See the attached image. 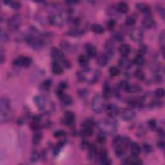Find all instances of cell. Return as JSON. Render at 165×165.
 Returning a JSON list of instances; mask_svg holds the SVG:
<instances>
[{
    "label": "cell",
    "instance_id": "obj_1",
    "mask_svg": "<svg viewBox=\"0 0 165 165\" xmlns=\"http://www.w3.org/2000/svg\"><path fill=\"white\" fill-rule=\"evenodd\" d=\"M131 145V141L126 137L118 136L113 141V146L117 157H122L126 152L128 148Z\"/></svg>",
    "mask_w": 165,
    "mask_h": 165
},
{
    "label": "cell",
    "instance_id": "obj_2",
    "mask_svg": "<svg viewBox=\"0 0 165 165\" xmlns=\"http://www.w3.org/2000/svg\"><path fill=\"white\" fill-rule=\"evenodd\" d=\"M98 126L101 132L108 135L114 134L117 129V122L112 117H110L109 119H103L99 121Z\"/></svg>",
    "mask_w": 165,
    "mask_h": 165
},
{
    "label": "cell",
    "instance_id": "obj_3",
    "mask_svg": "<svg viewBox=\"0 0 165 165\" xmlns=\"http://www.w3.org/2000/svg\"><path fill=\"white\" fill-rule=\"evenodd\" d=\"M11 102L7 97H2L0 101V122H7L11 118Z\"/></svg>",
    "mask_w": 165,
    "mask_h": 165
},
{
    "label": "cell",
    "instance_id": "obj_4",
    "mask_svg": "<svg viewBox=\"0 0 165 165\" xmlns=\"http://www.w3.org/2000/svg\"><path fill=\"white\" fill-rule=\"evenodd\" d=\"M48 21L52 25L62 26L66 21V17L62 12L57 11L50 14L48 17Z\"/></svg>",
    "mask_w": 165,
    "mask_h": 165
},
{
    "label": "cell",
    "instance_id": "obj_5",
    "mask_svg": "<svg viewBox=\"0 0 165 165\" xmlns=\"http://www.w3.org/2000/svg\"><path fill=\"white\" fill-rule=\"evenodd\" d=\"M105 108V99L103 96L100 94H97L92 101V109L96 114L102 112Z\"/></svg>",
    "mask_w": 165,
    "mask_h": 165
},
{
    "label": "cell",
    "instance_id": "obj_6",
    "mask_svg": "<svg viewBox=\"0 0 165 165\" xmlns=\"http://www.w3.org/2000/svg\"><path fill=\"white\" fill-rule=\"evenodd\" d=\"M21 24V17L20 14H14L8 20L7 26L8 29L11 31H16L20 28Z\"/></svg>",
    "mask_w": 165,
    "mask_h": 165
},
{
    "label": "cell",
    "instance_id": "obj_7",
    "mask_svg": "<svg viewBox=\"0 0 165 165\" xmlns=\"http://www.w3.org/2000/svg\"><path fill=\"white\" fill-rule=\"evenodd\" d=\"M130 37L134 42L140 43L143 39V33L141 29L135 28L130 31Z\"/></svg>",
    "mask_w": 165,
    "mask_h": 165
},
{
    "label": "cell",
    "instance_id": "obj_8",
    "mask_svg": "<svg viewBox=\"0 0 165 165\" xmlns=\"http://www.w3.org/2000/svg\"><path fill=\"white\" fill-rule=\"evenodd\" d=\"M135 112L132 108H125L121 112V116L123 120L125 121H130L134 120L135 117Z\"/></svg>",
    "mask_w": 165,
    "mask_h": 165
},
{
    "label": "cell",
    "instance_id": "obj_9",
    "mask_svg": "<svg viewBox=\"0 0 165 165\" xmlns=\"http://www.w3.org/2000/svg\"><path fill=\"white\" fill-rule=\"evenodd\" d=\"M142 25L146 29H153L156 26V22L152 17L149 15L146 16L143 20H142Z\"/></svg>",
    "mask_w": 165,
    "mask_h": 165
},
{
    "label": "cell",
    "instance_id": "obj_10",
    "mask_svg": "<svg viewBox=\"0 0 165 165\" xmlns=\"http://www.w3.org/2000/svg\"><path fill=\"white\" fill-rule=\"evenodd\" d=\"M14 64L16 67H28L31 64V59L29 57L21 56L16 59L14 62Z\"/></svg>",
    "mask_w": 165,
    "mask_h": 165
},
{
    "label": "cell",
    "instance_id": "obj_11",
    "mask_svg": "<svg viewBox=\"0 0 165 165\" xmlns=\"http://www.w3.org/2000/svg\"><path fill=\"white\" fill-rule=\"evenodd\" d=\"M75 122V116L74 114L70 112L67 111L65 113V116L63 118V123L64 124L68 126H71L74 125Z\"/></svg>",
    "mask_w": 165,
    "mask_h": 165
},
{
    "label": "cell",
    "instance_id": "obj_12",
    "mask_svg": "<svg viewBox=\"0 0 165 165\" xmlns=\"http://www.w3.org/2000/svg\"><path fill=\"white\" fill-rule=\"evenodd\" d=\"M106 112L110 117L114 118L119 114L118 107L114 104H109L106 107Z\"/></svg>",
    "mask_w": 165,
    "mask_h": 165
},
{
    "label": "cell",
    "instance_id": "obj_13",
    "mask_svg": "<svg viewBox=\"0 0 165 165\" xmlns=\"http://www.w3.org/2000/svg\"><path fill=\"white\" fill-rule=\"evenodd\" d=\"M51 56L54 59V61H63L64 59V54L62 50L56 47H53L51 49Z\"/></svg>",
    "mask_w": 165,
    "mask_h": 165
},
{
    "label": "cell",
    "instance_id": "obj_14",
    "mask_svg": "<svg viewBox=\"0 0 165 165\" xmlns=\"http://www.w3.org/2000/svg\"><path fill=\"white\" fill-rule=\"evenodd\" d=\"M104 48L107 52L108 57L112 56L115 52V45L113 40L107 41L104 44Z\"/></svg>",
    "mask_w": 165,
    "mask_h": 165
},
{
    "label": "cell",
    "instance_id": "obj_15",
    "mask_svg": "<svg viewBox=\"0 0 165 165\" xmlns=\"http://www.w3.org/2000/svg\"><path fill=\"white\" fill-rule=\"evenodd\" d=\"M86 52L87 54V56L90 58H93L97 56V49L92 44L89 43L86 45Z\"/></svg>",
    "mask_w": 165,
    "mask_h": 165
},
{
    "label": "cell",
    "instance_id": "obj_16",
    "mask_svg": "<svg viewBox=\"0 0 165 165\" xmlns=\"http://www.w3.org/2000/svg\"><path fill=\"white\" fill-rule=\"evenodd\" d=\"M123 163L124 164H143V162L141 159L137 158V156L132 155V156L124 159Z\"/></svg>",
    "mask_w": 165,
    "mask_h": 165
},
{
    "label": "cell",
    "instance_id": "obj_17",
    "mask_svg": "<svg viewBox=\"0 0 165 165\" xmlns=\"http://www.w3.org/2000/svg\"><path fill=\"white\" fill-rule=\"evenodd\" d=\"M118 65L121 68L124 69H129L132 67V63L127 58L123 57L118 61Z\"/></svg>",
    "mask_w": 165,
    "mask_h": 165
},
{
    "label": "cell",
    "instance_id": "obj_18",
    "mask_svg": "<svg viewBox=\"0 0 165 165\" xmlns=\"http://www.w3.org/2000/svg\"><path fill=\"white\" fill-rule=\"evenodd\" d=\"M119 52H120L122 57L127 58L131 52L130 46L127 44H123L121 45L120 49H119Z\"/></svg>",
    "mask_w": 165,
    "mask_h": 165
},
{
    "label": "cell",
    "instance_id": "obj_19",
    "mask_svg": "<svg viewBox=\"0 0 165 165\" xmlns=\"http://www.w3.org/2000/svg\"><path fill=\"white\" fill-rule=\"evenodd\" d=\"M136 7L139 12L141 13L144 14H146V16H148L149 14L150 13V8L149 7L148 5L143 3H137L136 5Z\"/></svg>",
    "mask_w": 165,
    "mask_h": 165
},
{
    "label": "cell",
    "instance_id": "obj_20",
    "mask_svg": "<svg viewBox=\"0 0 165 165\" xmlns=\"http://www.w3.org/2000/svg\"><path fill=\"white\" fill-rule=\"evenodd\" d=\"M112 95V90L111 89V86H110L109 84L107 82H105L103 86V98L107 99L111 98Z\"/></svg>",
    "mask_w": 165,
    "mask_h": 165
},
{
    "label": "cell",
    "instance_id": "obj_21",
    "mask_svg": "<svg viewBox=\"0 0 165 165\" xmlns=\"http://www.w3.org/2000/svg\"><path fill=\"white\" fill-rule=\"evenodd\" d=\"M52 72L55 75H60L63 73V68L58 61H54L52 65Z\"/></svg>",
    "mask_w": 165,
    "mask_h": 165
},
{
    "label": "cell",
    "instance_id": "obj_22",
    "mask_svg": "<svg viewBox=\"0 0 165 165\" xmlns=\"http://www.w3.org/2000/svg\"><path fill=\"white\" fill-rule=\"evenodd\" d=\"M116 10L121 14H126L129 11V8L125 2H120L117 5Z\"/></svg>",
    "mask_w": 165,
    "mask_h": 165
},
{
    "label": "cell",
    "instance_id": "obj_23",
    "mask_svg": "<svg viewBox=\"0 0 165 165\" xmlns=\"http://www.w3.org/2000/svg\"><path fill=\"white\" fill-rule=\"evenodd\" d=\"M78 61L81 67L84 68V69L88 68L89 65V58L85 55H80L78 58Z\"/></svg>",
    "mask_w": 165,
    "mask_h": 165
},
{
    "label": "cell",
    "instance_id": "obj_24",
    "mask_svg": "<svg viewBox=\"0 0 165 165\" xmlns=\"http://www.w3.org/2000/svg\"><path fill=\"white\" fill-rule=\"evenodd\" d=\"M97 62L99 65L104 67L105 65H107V64L108 62V57L107 54H100L97 58Z\"/></svg>",
    "mask_w": 165,
    "mask_h": 165
},
{
    "label": "cell",
    "instance_id": "obj_25",
    "mask_svg": "<svg viewBox=\"0 0 165 165\" xmlns=\"http://www.w3.org/2000/svg\"><path fill=\"white\" fill-rule=\"evenodd\" d=\"M59 98L61 99L62 104L65 106H69L72 104L73 100L70 95L63 94L61 96H59Z\"/></svg>",
    "mask_w": 165,
    "mask_h": 165
},
{
    "label": "cell",
    "instance_id": "obj_26",
    "mask_svg": "<svg viewBox=\"0 0 165 165\" xmlns=\"http://www.w3.org/2000/svg\"><path fill=\"white\" fill-rule=\"evenodd\" d=\"M130 146V152L132 155H134V156H137V155H139L141 152V148L138 144L131 143Z\"/></svg>",
    "mask_w": 165,
    "mask_h": 165
},
{
    "label": "cell",
    "instance_id": "obj_27",
    "mask_svg": "<svg viewBox=\"0 0 165 165\" xmlns=\"http://www.w3.org/2000/svg\"><path fill=\"white\" fill-rule=\"evenodd\" d=\"M142 90L141 86L137 84H133L131 85L130 84L129 86H128V88L127 89L126 92L128 93H138L139 92H141Z\"/></svg>",
    "mask_w": 165,
    "mask_h": 165
},
{
    "label": "cell",
    "instance_id": "obj_28",
    "mask_svg": "<svg viewBox=\"0 0 165 165\" xmlns=\"http://www.w3.org/2000/svg\"><path fill=\"white\" fill-rule=\"evenodd\" d=\"M92 127H88V126H82V128L81 129L80 134L83 137H90L93 134V130Z\"/></svg>",
    "mask_w": 165,
    "mask_h": 165
},
{
    "label": "cell",
    "instance_id": "obj_29",
    "mask_svg": "<svg viewBox=\"0 0 165 165\" xmlns=\"http://www.w3.org/2000/svg\"><path fill=\"white\" fill-rule=\"evenodd\" d=\"M67 34L70 36H73V37H78V36L83 34V31L79 29L73 28L70 30H68Z\"/></svg>",
    "mask_w": 165,
    "mask_h": 165
},
{
    "label": "cell",
    "instance_id": "obj_30",
    "mask_svg": "<svg viewBox=\"0 0 165 165\" xmlns=\"http://www.w3.org/2000/svg\"><path fill=\"white\" fill-rule=\"evenodd\" d=\"M91 30L95 34H102L104 33L103 27L99 24H93L91 26Z\"/></svg>",
    "mask_w": 165,
    "mask_h": 165
},
{
    "label": "cell",
    "instance_id": "obj_31",
    "mask_svg": "<svg viewBox=\"0 0 165 165\" xmlns=\"http://www.w3.org/2000/svg\"><path fill=\"white\" fill-rule=\"evenodd\" d=\"M3 3L10 7L14 9H16H16H19L21 6V5L20 2H15V1H5V2H3Z\"/></svg>",
    "mask_w": 165,
    "mask_h": 165
},
{
    "label": "cell",
    "instance_id": "obj_32",
    "mask_svg": "<svg viewBox=\"0 0 165 165\" xmlns=\"http://www.w3.org/2000/svg\"><path fill=\"white\" fill-rule=\"evenodd\" d=\"M144 58L141 54H138L135 57V58L133 60V63L135 64V65L141 66L144 63Z\"/></svg>",
    "mask_w": 165,
    "mask_h": 165
},
{
    "label": "cell",
    "instance_id": "obj_33",
    "mask_svg": "<svg viewBox=\"0 0 165 165\" xmlns=\"http://www.w3.org/2000/svg\"><path fill=\"white\" fill-rule=\"evenodd\" d=\"M42 137H43V135L41 132H36V134H34V135H33V143L34 145H38L41 142V141L42 140Z\"/></svg>",
    "mask_w": 165,
    "mask_h": 165
},
{
    "label": "cell",
    "instance_id": "obj_34",
    "mask_svg": "<svg viewBox=\"0 0 165 165\" xmlns=\"http://www.w3.org/2000/svg\"><path fill=\"white\" fill-rule=\"evenodd\" d=\"M134 76L137 79H138L139 80H144L145 79V74L144 72L141 69H137L135 70L134 73Z\"/></svg>",
    "mask_w": 165,
    "mask_h": 165
},
{
    "label": "cell",
    "instance_id": "obj_35",
    "mask_svg": "<svg viewBox=\"0 0 165 165\" xmlns=\"http://www.w3.org/2000/svg\"><path fill=\"white\" fill-rule=\"evenodd\" d=\"M112 38L113 41H116L117 42H122V41H123V40L125 39L124 36L120 33H114L112 36Z\"/></svg>",
    "mask_w": 165,
    "mask_h": 165
},
{
    "label": "cell",
    "instance_id": "obj_36",
    "mask_svg": "<svg viewBox=\"0 0 165 165\" xmlns=\"http://www.w3.org/2000/svg\"><path fill=\"white\" fill-rule=\"evenodd\" d=\"M110 74L113 77H116L117 76L120 74V68L116 67H112L109 70Z\"/></svg>",
    "mask_w": 165,
    "mask_h": 165
},
{
    "label": "cell",
    "instance_id": "obj_37",
    "mask_svg": "<svg viewBox=\"0 0 165 165\" xmlns=\"http://www.w3.org/2000/svg\"><path fill=\"white\" fill-rule=\"evenodd\" d=\"M164 36H165L164 32L163 30L159 35V43H160V46H161V47L163 53L164 52V41H165Z\"/></svg>",
    "mask_w": 165,
    "mask_h": 165
},
{
    "label": "cell",
    "instance_id": "obj_38",
    "mask_svg": "<svg viewBox=\"0 0 165 165\" xmlns=\"http://www.w3.org/2000/svg\"><path fill=\"white\" fill-rule=\"evenodd\" d=\"M165 92L163 89H158L155 91L154 95L157 98H161L164 96Z\"/></svg>",
    "mask_w": 165,
    "mask_h": 165
},
{
    "label": "cell",
    "instance_id": "obj_39",
    "mask_svg": "<svg viewBox=\"0 0 165 165\" xmlns=\"http://www.w3.org/2000/svg\"><path fill=\"white\" fill-rule=\"evenodd\" d=\"M106 134H104V133L103 132H101L100 134L98 135L97 137V140H98V142H99V143H101V144H104L105 142H106L107 141V138H106V135H105Z\"/></svg>",
    "mask_w": 165,
    "mask_h": 165
},
{
    "label": "cell",
    "instance_id": "obj_40",
    "mask_svg": "<svg viewBox=\"0 0 165 165\" xmlns=\"http://www.w3.org/2000/svg\"><path fill=\"white\" fill-rule=\"evenodd\" d=\"M135 24V19L132 16L128 17L126 20V25L127 26H133Z\"/></svg>",
    "mask_w": 165,
    "mask_h": 165
},
{
    "label": "cell",
    "instance_id": "obj_41",
    "mask_svg": "<svg viewBox=\"0 0 165 165\" xmlns=\"http://www.w3.org/2000/svg\"><path fill=\"white\" fill-rule=\"evenodd\" d=\"M8 39V36L5 33V32H3V30L1 31V42L2 43H6Z\"/></svg>",
    "mask_w": 165,
    "mask_h": 165
},
{
    "label": "cell",
    "instance_id": "obj_42",
    "mask_svg": "<svg viewBox=\"0 0 165 165\" xmlns=\"http://www.w3.org/2000/svg\"><path fill=\"white\" fill-rule=\"evenodd\" d=\"M116 21L115 20H110L107 23V27L109 29H113L116 26Z\"/></svg>",
    "mask_w": 165,
    "mask_h": 165
},
{
    "label": "cell",
    "instance_id": "obj_43",
    "mask_svg": "<svg viewBox=\"0 0 165 165\" xmlns=\"http://www.w3.org/2000/svg\"><path fill=\"white\" fill-rule=\"evenodd\" d=\"M65 135V132L63 131V130H58L54 133V136L56 137H62Z\"/></svg>",
    "mask_w": 165,
    "mask_h": 165
},
{
    "label": "cell",
    "instance_id": "obj_44",
    "mask_svg": "<svg viewBox=\"0 0 165 165\" xmlns=\"http://www.w3.org/2000/svg\"><path fill=\"white\" fill-rule=\"evenodd\" d=\"M78 94L79 95V96L81 98H85L88 94V92H87V91L85 90H81L78 92Z\"/></svg>",
    "mask_w": 165,
    "mask_h": 165
},
{
    "label": "cell",
    "instance_id": "obj_45",
    "mask_svg": "<svg viewBox=\"0 0 165 165\" xmlns=\"http://www.w3.org/2000/svg\"><path fill=\"white\" fill-rule=\"evenodd\" d=\"M146 47L144 45L141 46L139 50V54H141V55H142V56H143L144 54L146 53Z\"/></svg>",
    "mask_w": 165,
    "mask_h": 165
},
{
    "label": "cell",
    "instance_id": "obj_46",
    "mask_svg": "<svg viewBox=\"0 0 165 165\" xmlns=\"http://www.w3.org/2000/svg\"><path fill=\"white\" fill-rule=\"evenodd\" d=\"M143 148H144V150L146 151V152H150L151 151H152V146H151L149 145H147V144L143 146Z\"/></svg>",
    "mask_w": 165,
    "mask_h": 165
},
{
    "label": "cell",
    "instance_id": "obj_47",
    "mask_svg": "<svg viewBox=\"0 0 165 165\" xmlns=\"http://www.w3.org/2000/svg\"><path fill=\"white\" fill-rule=\"evenodd\" d=\"M149 124V126L151 128H152V129H154V128H155V126H156V121H155L154 120H150L148 123Z\"/></svg>",
    "mask_w": 165,
    "mask_h": 165
},
{
    "label": "cell",
    "instance_id": "obj_48",
    "mask_svg": "<svg viewBox=\"0 0 165 165\" xmlns=\"http://www.w3.org/2000/svg\"><path fill=\"white\" fill-rule=\"evenodd\" d=\"M62 62L63 63V65L65 66L66 68H70V63L68 62V61L64 60V59H63V60L62 61Z\"/></svg>",
    "mask_w": 165,
    "mask_h": 165
},
{
    "label": "cell",
    "instance_id": "obj_49",
    "mask_svg": "<svg viewBox=\"0 0 165 165\" xmlns=\"http://www.w3.org/2000/svg\"><path fill=\"white\" fill-rule=\"evenodd\" d=\"M158 146L159 148H161V149H164V143L163 141H160L159 143H158Z\"/></svg>",
    "mask_w": 165,
    "mask_h": 165
},
{
    "label": "cell",
    "instance_id": "obj_50",
    "mask_svg": "<svg viewBox=\"0 0 165 165\" xmlns=\"http://www.w3.org/2000/svg\"><path fill=\"white\" fill-rule=\"evenodd\" d=\"M0 58H1V63L2 64L4 61V55L2 48H1V50H0Z\"/></svg>",
    "mask_w": 165,
    "mask_h": 165
}]
</instances>
